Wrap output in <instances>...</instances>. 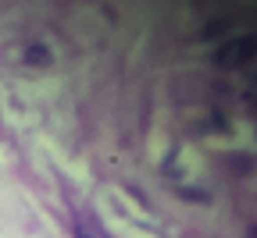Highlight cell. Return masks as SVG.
<instances>
[{
    "label": "cell",
    "instance_id": "obj_4",
    "mask_svg": "<svg viewBox=\"0 0 257 238\" xmlns=\"http://www.w3.org/2000/svg\"><path fill=\"white\" fill-rule=\"evenodd\" d=\"M250 238H257V224H253V228H250Z\"/></svg>",
    "mask_w": 257,
    "mask_h": 238
},
{
    "label": "cell",
    "instance_id": "obj_2",
    "mask_svg": "<svg viewBox=\"0 0 257 238\" xmlns=\"http://www.w3.org/2000/svg\"><path fill=\"white\" fill-rule=\"evenodd\" d=\"M25 60H29V64H40V68H50L54 57H50V50H47L43 43H32V46L25 50Z\"/></svg>",
    "mask_w": 257,
    "mask_h": 238
},
{
    "label": "cell",
    "instance_id": "obj_1",
    "mask_svg": "<svg viewBox=\"0 0 257 238\" xmlns=\"http://www.w3.org/2000/svg\"><path fill=\"white\" fill-rule=\"evenodd\" d=\"M253 57H257V40H253V36L229 40V43L214 54V60H218L221 68H243V64H250Z\"/></svg>",
    "mask_w": 257,
    "mask_h": 238
},
{
    "label": "cell",
    "instance_id": "obj_3",
    "mask_svg": "<svg viewBox=\"0 0 257 238\" xmlns=\"http://www.w3.org/2000/svg\"><path fill=\"white\" fill-rule=\"evenodd\" d=\"M75 238H93V234H89V231H86V228L79 224V228H75Z\"/></svg>",
    "mask_w": 257,
    "mask_h": 238
}]
</instances>
